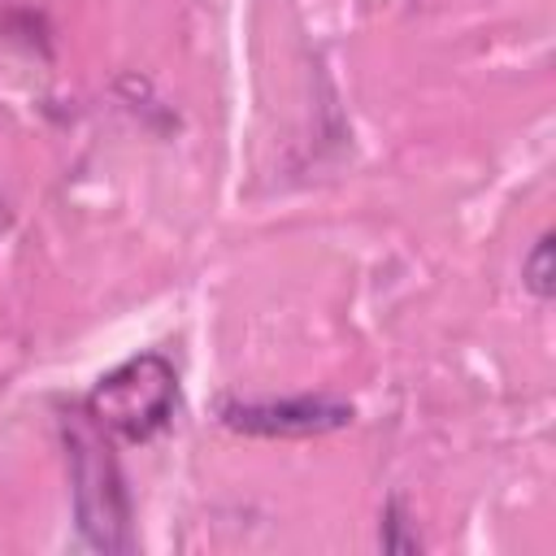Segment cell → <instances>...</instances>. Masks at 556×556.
<instances>
[{"label": "cell", "mask_w": 556, "mask_h": 556, "mask_svg": "<svg viewBox=\"0 0 556 556\" xmlns=\"http://www.w3.org/2000/svg\"><path fill=\"white\" fill-rule=\"evenodd\" d=\"M178 408V374L161 352H139L109 369L91 395L83 400V413L100 426V434L148 443L169 426Z\"/></svg>", "instance_id": "1"}, {"label": "cell", "mask_w": 556, "mask_h": 556, "mask_svg": "<svg viewBox=\"0 0 556 556\" xmlns=\"http://www.w3.org/2000/svg\"><path fill=\"white\" fill-rule=\"evenodd\" d=\"M521 278H526V287L539 295V300H552V235H539L534 239V248H530V256L521 261Z\"/></svg>", "instance_id": "4"}, {"label": "cell", "mask_w": 556, "mask_h": 556, "mask_svg": "<svg viewBox=\"0 0 556 556\" xmlns=\"http://www.w3.org/2000/svg\"><path fill=\"white\" fill-rule=\"evenodd\" d=\"M222 421L243 434H326L352 421V404L326 395H295V400H222Z\"/></svg>", "instance_id": "3"}, {"label": "cell", "mask_w": 556, "mask_h": 556, "mask_svg": "<svg viewBox=\"0 0 556 556\" xmlns=\"http://www.w3.org/2000/svg\"><path fill=\"white\" fill-rule=\"evenodd\" d=\"M74 447V504H78V530L100 552H126L130 547V504L122 473L109 456V443L100 439V426L78 413L70 430Z\"/></svg>", "instance_id": "2"}]
</instances>
